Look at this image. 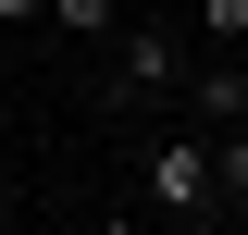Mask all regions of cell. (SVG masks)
<instances>
[{"mask_svg": "<svg viewBox=\"0 0 248 235\" xmlns=\"http://www.w3.org/2000/svg\"><path fill=\"white\" fill-rule=\"evenodd\" d=\"M149 210L161 223H211L223 186H211V124H174V136L149 148Z\"/></svg>", "mask_w": 248, "mask_h": 235, "instance_id": "obj_1", "label": "cell"}, {"mask_svg": "<svg viewBox=\"0 0 248 235\" xmlns=\"http://www.w3.org/2000/svg\"><path fill=\"white\" fill-rule=\"evenodd\" d=\"M186 87V37L174 25H112V99H161Z\"/></svg>", "mask_w": 248, "mask_h": 235, "instance_id": "obj_2", "label": "cell"}, {"mask_svg": "<svg viewBox=\"0 0 248 235\" xmlns=\"http://www.w3.org/2000/svg\"><path fill=\"white\" fill-rule=\"evenodd\" d=\"M37 25H50V37H112L124 0H37Z\"/></svg>", "mask_w": 248, "mask_h": 235, "instance_id": "obj_3", "label": "cell"}, {"mask_svg": "<svg viewBox=\"0 0 248 235\" xmlns=\"http://www.w3.org/2000/svg\"><path fill=\"white\" fill-rule=\"evenodd\" d=\"M211 186H223V210L248 198V124H211Z\"/></svg>", "mask_w": 248, "mask_h": 235, "instance_id": "obj_4", "label": "cell"}, {"mask_svg": "<svg viewBox=\"0 0 248 235\" xmlns=\"http://www.w3.org/2000/svg\"><path fill=\"white\" fill-rule=\"evenodd\" d=\"M199 37L211 50H248V0H199Z\"/></svg>", "mask_w": 248, "mask_h": 235, "instance_id": "obj_5", "label": "cell"}, {"mask_svg": "<svg viewBox=\"0 0 248 235\" xmlns=\"http://www.w3.org/2000/svg\"><path fill=\"white\" fill-rule=\"evenodd\" d=\"M0 25H37V0H0Z\"/></svg>", "mask_w": 248, "mask_h": 235, "instance_id": "obj_6", "label": "cell"}, {"mask_svg": "<svg viewBox=\"0 0 248 235\" xmlns=\"http://www.w3.org/2000/svg\"><path fill=\"white\" fill-rule=\"evenodd\" d=\"M0 210H13V148H0Z\"/></svg>", "mask_w": 248, "mask_h": 235, "instance_id": "obj_7", "label": "cell"}, {"mask_svg": "<svg viewBox=\"0 0 248 235\" xmlns=\"http://www.w3.org/2000/svg\"><path fill=\"white\" fill-rule=\"evenodd\" d=\"M236 124H248V112H236Z\"/></svg>", "mask_w": 248, "mask_h": 235, "instance_id": "obj_8", "label": "cell"}]
</instances>
